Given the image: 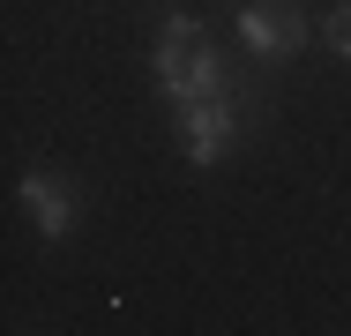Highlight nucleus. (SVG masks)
<instances>
[{
	"mask_svg": "<svg viewBox=\"0 0 351 336\" xmlns=\"http://www.w3.org/2000/svg\"><path fill=\"white\" fill-rule=\"evenodd\" d=\"M232 128H239V105H232V97L180 105V120H172V134H180V157H187V165H217V157L232 149Z\"/></svg>",
	"mask_w": 351,
	"mask_h": 336,
	"instance_id": "f257e3e1",
	"label": "nucleus"
},
{
	"mask_svg": "<svg viewBox=\"0 0 351 336\" xmlns=\"http://www.w3.org/2000/svg\"><path fill=\"white\" fill-rule=\"evenodd\" d=\"M239 45L254 60H284V53L306 45V15L299 8H277V0H247L239 8Z\"/></svg>",
	"mask_w": 351,
	"mask_h": 336,
	"instance_id": "f03ea898",
	"label": "nucleus"
},
{
	"mask_svg": "<svg viewBox=\"0 0 351 336\" xmlns=\"http://www.w3.org/2000/svg\"><path fill=\"white\" fill-rule=\"evenodd\" d=\"M149 75H157V90H165L172 105L224 97V60H217L210 45H202V53H157V60H149Z\"/></svg>",
	"mask_w": 351,
	"mask_h": 336,
	"instance_id": "7ed1b4c3",
	"label": "nucleus"
},
{
	"mask_svg": "<svg viewBox=\"0 0 351 336\" xmlns=\"http://www.w3.org/2000/svg\"><path fill=\"white\" fill-rule=\"evenodd\" d=\"M15 195H23V209H30V224H38V239H45V247H60V239L75 232V195H68V180H60V172H23V187H15Z\"/></svg>",
	"mask_w": 351,
	"mask_h": 336,
	"instance_id": "20e7f679",
	"label": "nucleus"
},
{
	"mask_svg": "<svg viewBox=\"0 0 351 336\" xmlns=\"http://www.w3.org/2000/svg\"><path fill=\"white\" fill-rule=\"evenodd\" d=\"M210 45V30L195 23V15H165V30H157V53H202Z\"/></svg>",
	"mask_w": 351,
	"mask_h": 336,
	"instance_id": "39448f33",
	"label": "nucleus"
},
{
	"mask_svg": "<svg viewBox=\"0 0 351 336\" xmlns=\"http://www.w3.org/2000/svg\"><path fill=\"white\" fill-rule=\"evenodd\" d=\"M329 53H337V60H351V0L329 15Z\"/></svg>",
	"mask_w": 351,
	"mask_h": 336,
	"instance_id": "423d86ee",
	"label": "nucleus"
}]
</instances>
